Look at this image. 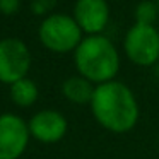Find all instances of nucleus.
<instances>
[{"instance_id":"obj_15","label":"nucleus","mask_w":159,"mask_h":159,"mask_svg":"<svg viewBox=\"0 0 159 159\" xmlns=\"http://www.w3.org/2000/svg\"><path fill=\"white\" fill-rule=\"evenodd\" d=\"M156 4H157V7H159V0H156Z\"/></svg>"},{"instance_id":"obj_3","label":"nucleus","mask_w":159,"mask_h":159,"mask_svg":"<svg viewBox=\"0 0 159 159\" xmlns=\"http://www.w3.org/2000/svg\"><path fill=\"white\" fill-rule=\"evenodd\" d=\"M84 33L72 16L50 14L38 28V38L46 50L53 53H70L84 39Z\"/></svg>"},{"instance_id":"obj_1","label":"nucleus","mask_w":159,"mask_h":159,"mask_svg":"<svg viewBox=\"0 0 159 159\" xmlns=\"http://www.w3.org/2000/svg\"><path fill=\"white\" fill-rule=\"evenodd\" d=\"M89 108L96 123L116 135L132 132L140 118V106L134 91L116 79L94 87Z\"/></svg>"},{"instance_id":"obj_4","label":"nucleus","mask_w":159,"mask_h":159,"mask_svg":"<svg viewBox=\"0 0 159 159\" xmlns=\"http://www.w3.org/2000/svg\"><path fill=\"white\" fill-rule=\"evenodd\" d=\"M123 52L137 67H154L159 62V31L135 22L123 38Z\"/></svg>"},{"instance_id":"obj_7","label":"nucleus","mask_w":159,"mask_h":159,"mask_svg":"<svg viewBox=\"0 0 159 159\" xmlns=\"http://www.w3.org/2000/svg\"><path fill=\"white\" fill-rule=\"evenodd\" d=\"M28 127L33 140L45 145H53L65 139L67 132H69V120L62 111L53 110V108H45V110L36 111L29 118Z\"/></svg>"},{"instance_id":"obj_14","label":"nucleus","mask_w":159,"mask_h":159,"mask_svg":"<svg viewBox=\"0 0 159 159\" xmlns=\"http://www.w3.org/2000/svg\"><path fill=\"white\" fill-rule=\"evenodd\" d=\"M154 72H156V79L159 80V62H157V63H156V65H154Z\"/></svg>"},{"instance_id":"obj_5","label":"nucleus","mask_w":159,"mask_h":159,"mask_svg":"<svg viewBox=\"0 0 159 159\" xmlns=\"http://www.w3.org/2000/svg\"><path fill=\"white\" fill-rule=\"evenodd\" d=\"M31 52L19 38L0 39V82L5 86L28 77L31 70Z\"/></svg>"},{"instance_id":"obj_10","label":"nucleus","mask_w":159,"mask_h":159,"mask_svg":"<svg viewBox=\"0 0 159 159\" xmlns=\"http://www.w3.org/2000/svg\"><path fill=\"white\" fill-rule=\"evenodd\" d=\"M9 96L17 108H31L33 104H36L39 96L38 84L29 77H24L9 86Z\"/></svg>"},{"instance_id":"obj_11","label":"nucleus","mask_w":159,"mask_h":159,"mask_svg":"<svg viewBox=\"0 0 159 159\" xmlns=\"http://www.w3.org/2000/svg\"><path fill=\"white\" fill-rule=\"evenodd\" d=\"M159 14V7L157 4L151 2V0H144L135 7V22L137 24H147V26H154L156 19Z\"/></svg>"},{"instance_id":"obj_6","label":"nucleus","mask_w":159,"mask_h":159,"mask_svg":"<svg viewBox=\"0 0 159 159\" xmlns=\"http://www.w3.org/2000/svg\"><path fill=\"white\" fill-rule=\"evenodd\" d=\"M31 142L28 120L17 113H0V159H21Z\"/></svg>"},{"instance_id":"obj_2","label":"nucleus","mask_w":159,"mask_h":159,"mask_svg":"<svg viewBox=\"0 0 159 159\" xmlns=\"http://www.w3.org/2000/svg\"><path fill=\"white\" fill-rule=\"evenodd\" d=\"M74 65L79 75L99 86L116 79L120 53L115 43L104 34L86 36L74 52Z\"/></svg>"},{"instance_id":"obj_9","label":"nucleus","mask_w":159,"mask_h":159,"mask_svg":"<svg viewBox=\"0 0 159 159\" xmlns=\"http://www.w3.org/2000/svg\"><path fill=\"white\" fill-rule=\"evenodd\" d=\"M94 87L96 86H94L91 80H87L86 77L77 74V75H72V77L63 80L62 94L69 103L84 106V104H89L91 99H93Z\"/></svg>"},{"instance_id":"obj_12","label":"nucleus","mask_w":159,"mask_h":159,"mask_svg":"<svg viewBox=\"0 0 159 159\" xmlns=\"http://www.w3.org/2000/svg\"><path fill=\"white\" fill-rule=\"evenodd\" d=\"M57 4V0H33V4H31V11L33 14H46V12H50L53 7H55Z\"/></svg>"},{"instance_id":"obj_8","label":"nucleus","mask_w":159,"mask_h":159,"mask_svg":"<svg viewBox=\"0 0 159 159\" xmlns=\"http://www.w3.org/2000/svg\"><path fill=\"white\" fill-rule=\"evenodd\" d=\"M72 17L87 36L101 34L110 21V5L106 0H77Z\"/></svg>"},{"instance_id":"obj_13","label":"nucleus","mask_w":159,"mask_h":159,"mask_svg":"<svg viewBox=\"0 0 159 159\" xmlns=\"http://www.w3.org/2000/svg\"><path fill=\"white\" fill-rule=\"evenodd\" d=\"M21 9V0H0V14L16 16Z\"/></svg>"}]
</instances>
